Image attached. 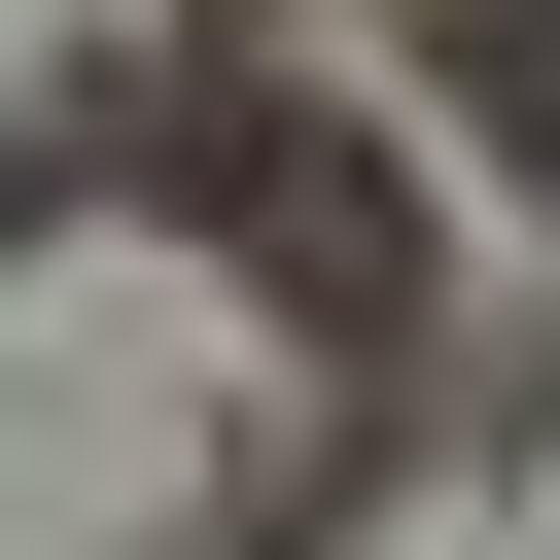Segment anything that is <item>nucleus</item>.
I'll list each match as a JSON object with an SVG mask.
<instances>
[{
	"instance_id": "nucleus-1",
	"label": "nucleus",
	"mask_w": 560,
	"mask_h": 560,
	"mask_svg": "<svg viewBox=\"0 0 560 560\" xmlns=\"http://www.w3.org/2000/svg\"><path fill=\"white\" fill-rule=\"evenodd\" d=\"M490 105H525V140H560V0H525V35H490Z\"/></svg>"
}]
</instances>
